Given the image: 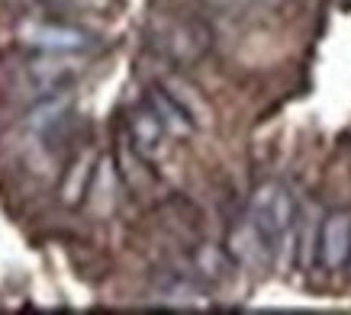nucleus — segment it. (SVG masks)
<instances>
[{"label":"nucleus","instance_id":"7","mask_svg":"<svg viewBox=\"0 0 351 315\" xmlns=\"http://www.w3.org/2000/svg\"><path fill=\"white\" fill-rule=\"evenodd\" d=\"M229 254H232L235 264H242L248 270H261L265 264H271L274 257V248L265 235L258 231V225L252 219H245L242 225H235L232 235H229Z\"/></svg>","mask_w":351,"mask_h":315},{"label":"nucleus","instance_id":"11","mask_svg":"<svg viewBox=\"0 0 351 315\" xmlns=\"http://www.w3.org/2000/svg\"><path fill=\"white\" fill-rule=\"evenodd\" d=\"M68 10L75 13H90V16H97V13H107L110 7H113V0H62Z\"/></svg>","mask_w":351,"mask_h":315},{"label":"nucleus","instance_id":"5","mask_svg":"<svg viewBox=\"0 0 351 315\" xmlns=\"http://www.w3.org/2000/svg\"><path fill=\"white\" fill-rule=\"evenodd\" d=\"M129 138H132V148H136L138 158L145 161H155V158L165 151V142H168V129L158 119V113L152 110V103H138L136 110H129Z\"/></svg>","mask_w":351,"mask_h":315},{"label":"nucleus","instance_id":"6","mask_svg":"<svg viewBox=\"0 0 351 315\" xmlns=\"http://www.w3.org/2000/svg\"><path fill=\"white\" fill-rule=\"evenodd\" d=\"M71 110H75V97L68 90H55V94H45L36 100L29 113H26V129L39 138H52L55 129H62L68 119H71Z\"/></svg>","mask_w":351,"mask_h":315},{"label":"nucleus","instance_id":"3","mask_svg":"<svg viewBox=\"0 0 351 315\" xmlns=\"http://www.w3.org/2000/svg\"><path fill=\"white\" fill-rule=\"evenodd\" d=\"M81 74V58L77 55H62V52H39V58H32L26 64V81L39 90V97L64 90V87Z\"/></svg>","mask_w":351,"mask_h":315},{"label":"nucleus","instance_id":"8","mask_svg":"<svg viewBox=\"0 0 351 315\" xmlns=\"http://www.w3.org/2000/svg\"><path fill=\"white\" fill-rule=\"evenodd\" d=\"M210 29L197 20H187V23H178V26H171L168 39H165V49L174 62L181 64H191L197 58H203V52L210 49Z\"/></svg>","mask_w":351,"mask_h":315},{"label":"nucleus","instance_id":"9","mask_svg":"<svg viewBox=\"0 0 351 315\" xmlns=\"http://www.w3.org/2000/svg\"><path fill=\"white\" fill-rule=\"evenodd\" d=\"M152 103V110L158 113V119L165 123V129H168V136H174V138H184V136H191L193 129H197V119H193L187 110H184V103L178 100V97L171 94L165 84H155L149 90V97H145Z\"/></svg>","mask_w":351,"mask_h":315},{"label":"nucleus","instance_id":"1","mask_svg":"<svg viewBox=\"0 0 351 315\" xmlns=\"http://www.w3.org/2000/svg\"><path fill=\"white\" fill-rule=\"evenodd\" d=\"M297 200L280 180H267L252 193L248 200V219L258 225V231L265 235L271 248H280V244L293 238V225H297Z\"/></svg>","mask_w":351,"mask_h":315},{"label":"nucleus","instance_id":"4","mask_svg":"<svg viewBox=\"0 0 351 315\" xmlns=\"http://www.w3.org/2000/svg\"><path fill=\"white\" fill-rule=\"evenodd\" d=\"M319 264L326 270L351 267V216L326 212L319 225Z\"/></svg>","mask_w":351,"mask_h":315},{"label":"nucleus","instance_id":"10","mask_svg":"<svg viewBox=\"0 0 351 315\" xmlns=\"http://www.w3.org/2000/svg\"><path fill=\"white\" fill-rule=\"evenodd\" d=\"M229 267H232V254L229 251H219L213 244H203L197 251V270L206 273V277H223Z\"/></svg>","mask_w":351,"mask_h":315},{"label":"nucleus","instance_id":"2","mask_svg":"<svg viewBox=\"0 0 351 315\" xmlns=\"http://www.w3.org/2000/svg\"><path fill=\"white\" fill-rule=\"evenodd\" d=\"M20 42L36 49V52L81 55L94 45V39L81 26H68V23H52V20H32L20 26Z\"/></svg>","mask_w":351,"mask_h":315}]
</instances>
